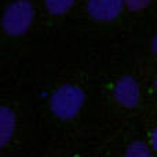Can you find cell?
I'll list each match as a JSON object with an SVG mask.
<instances>
[{
    "label": "cell",
    "mask_w": 157,
    "mask_h": 157,
    "mask_svg": "<svg viewBox=\"0 0 157 157\" xmlns=\"http://www.w3.org/2000/svg\"><path fill=\"white\" fill-rule=\"evenodd\" d=\"M125 37L124 0H81L65 44L110 48Z\"/></svg>",
    "instance_id": "cell-4"
},
{
    "label": "cell",
    "mask_w": 157,
    "mask_h": 157,
    "mask_svg": "<svg viewBox=\"0 0 157 157\" xmlns=\"http://www.w3.org/2000/svg\"><path fill=\"white\" fill-rule=\"evenodd\" d=\"M46 54L39 0H0V76L24 75Z\"/></svg>",
    "instance_id": "cell-3"
},
{
    "label": "cell",
    "mask_w": 157,
    "mask_h": 157,
    "mask_svg": "<svg viewBox=\"0 0 157 157\" xmlns=\"http://www.w3.org/2000/svg\"><path fill=\"white\" fill-rule=\"evenodd\" d=\"M147 86H149L150 106H152V109H157V63L149 66Z\"/></svg>",
    "instance_id": "cell-9"
},
{
    "label": "cell",
    "mask_w": 157,
    "mask_h": 157,
    "mask_svg": "<svg viewBox=\"0 0 157 157\" xmlns=\"http://www.w3.org/2000/svg\"><path fill=\"white\" fill-rule=\"evenodd\" d=\"M46 52L65 44L81 0H39Z\"/></svg>",
    "instance_id": "cell-5"
},
{
    "label": "cell",
    "mask_w": 157,
    "mask_h": 157,
    "mask_svg": "<svg viewBox=\"0 0 157 157\" xmlns=\"http://www.w3.org/2000/svg\"><path fill=\"white\" fill-rule=\"evenodd\" d=\"M105 50L62 44L24 73L43 121L69 130L102 120L101 72Z\"/></svg>",
    "instance_id": "cell-1"
},
{
    "label": "cell",
    "mask_w": 157,
    "mask_h": 157,
    "mask_svg": "<svg viewBox=\"0 0 157 157\" xmlns=\"http://www.w3.org/2000/svg\"><path fill=\"white\" fill-rule=\"evenodd\" d=\"M146 66L157 63V17L119 44Z\"/></svg>",
    "instance_id": "cell-6"
},
{
    "label": "cell",
    "mask_w": 157,
    "mask_h": 157,
    "mask_svg": "<svg viewBox=\"0 0 157 157\" xmlns=\"http://www.w3.org/2000/svg\"><path fill=\"white\" fill-rule=\"evenodd\" d=\"M124 3L127 15V37L157 17V0H124Z\"/></svg>",
    "instance_id": "cell-7"
},
{
    "label": "cell",
    "mask_w": 157,
    "mask_h": 157,
    "mask_svg": "<svg viewBox=\"0 0 157 157\" xmlns=\"http://www.w3.org/2000/svg\"><path fill=\"white\" fill-rule=\"evenodd\" d=\"M123 157H156L142 131L141 135H134L128 139L123 149Z\"/></svg>",
    "instance_id": "cell-8"
},
{
    "label": "cell",
    "mask_w": 157,
    "mask_h": 157,
    "mask_svg": "<svg viewBox=\"0 0 157 157\" xmlns=\"http://www.w3.org/2000/svg\"><path fill=\"white\" fill-rule=\"evenodd\" d=\"M147 76L149 66L123 46L106 48L101 72L102 120L141 121L152 110Z\"/></svg>",
    "instance_id": "cell-2"
}]
</instances>
